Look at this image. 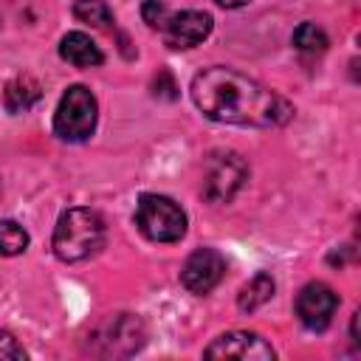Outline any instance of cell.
Listing matches in <instances>:
<instances>
[{
    "label": "cell",
    "instance_id": "8992f818",
    "mask_svg": "<svg viewBox=\"0 0 361 361\" xmlns=\"http://www.w3.org/2000/svg\"><path fill=\"white\" fill-rule=\"evenodd\" d=\"M206 358H243V361H271L274 358V347L257 336V333H245V330H234V333H223L217 336L206 350Z\"/></svg>",
    "mask_w": 361,
    "mask_h": 361
},
{
    "label": "cell",
    "instance_id": "6da1fadb",
    "mask_svg": "<svg viewBox=\"0 0 361 361\" xmlns=\"http://www.w3.org/2000/svg\"><path fill=\"white\" fill-rule=\"evenodd\" d=\"M192 102L206 118L240 127H274L290 116L274 90L231 68H203L192 79Z\"/></svg>",
    "mask_w": 361,
    "mask_h": 361
},
{
    "label": "cell",
    "instance_id": "ba28073f",
    "mask_svg": "<svg viewBox=\"0 0 361 361\" xmlns=\"http://www.w3.org/2000/svg\"><path fill=\"white\" fill-rule=\"evenodd\" d=\"M336 307H338V296L324 282H310L296 296V316L310 330H324L333 322Z\"/></svg>",
    "mask_w": 361,
    "mask_h": 361
},
{
    "label": "cell",
    "instance_id": "277c9868",
    "mask_svg": "<svg viewBox=\"0 0 361 361\" xmlns=\"http://www.w3.org/2000/svg\"><path fill=\"white\" fill-rule=\"evenodd\" d=\"M96 130V99L85 85H71L54 113V133L62 141H85Z\"/></svg>",
    "mask_w": 361,
    "mask_h": 361
},
{
    "label": "cell",
    "instance_id": "7c38bea8",
    "mask_svg": "<svg viewBox=\"0 0 361 361\" xmlns=\"http://www.w3.org/2000/svg\"><path fill=\"white\" fill-rule=\"evenodd\" d=\"M6 107L8 113H25L37 99H39V82L34 76H14L8 85H6Z\"/></svg>",
    "mask_w": 361,
    "mask_h": 361
},
{
    "label": "cell",
    "instance_id": "7a4b0ae2",
    "mask_svg": "<svg viewBox=\"0 0 361 361\" xmlns=\"http://www.w3.org/2000/svg\"><path fill=\"white\" fill-rule=\"evenodd\" d=\"M54 254L62 262H82L104 245V220L93 209H68L54 228Z\"/></svg>",
    "mask_w": 361,
    "mask_h": 361
},
{
    "label": "cell",
    "instance_id": "3957f363",
    "mask_svg": "<svg viewBox=\"0 0 361 361\" xmlns=\"http://www.w3.org/2000/svg\"><path fill=\"white\" fill-rule=\"evenodd\" d=\"M135 226L152 243H175L186 234V214L172 197L141 195L135 203Z\"/></svg>",
    "mask_w": 361,
    "mask_h": 361
},
{
    "label": "cell",
    "instance_id": "30bf717a",
    "mask_svg": "<svg viewBox=\"0 0 361 361\" xmlns=\"http://www.w3.org/2000/svg\"><path fill=\"white\" fill-rule=\"evenodd\" d=\"M93 341H104V353H133L141 347L144 341V327L135 316L130 313H121V316H113L102 330L93 333Z\"/></svg>",
    "mask_w": 361,
    "mask_h": 361
},
{
    "label": "cell",
    "instance_id": "4fadbf2b",
    "mask_svg": "<svg viewBox=\"0 0 361 361\" xmlns=\"http://www.w3.org/2000/svg\"><path fill=\"white\" fill-rule=\"evenodd\" d=\"M271 296H274V279H271L268 274H257L251 282L243 285V290H240V296H237V305H240V310L251 313V310L262 307Z\"/></svg>",
    "mask_w": 361,
    "mask_h": 361
},
{
    "label": "cell",
    "instance_id": "8fae6325",
    "mask_svg": "<svg viewBox=\"0 0 361 361\" xmlns=\"http://www.w3.org/2000/svg\"><path fill=\"white\" fill-rule=\"evenodd\" d=\"M59 56L76 68H93V65H102L104 62V54L99 51V45L82 34V31H71L62 37L59 42Z\"/></svg>",
    "mask_w": 361,
    "mask_h": 361
},
{
    "label": "cell",
    "instance_id": "9a60e30c",
    "mask_svg": "<svg viewBox=\"0 0 361 361\" xmlns=\"http://www.w3.org/2000/svg\"><path fill=\"white\" fill-rule=\"evenodd\" d=\"M28 248V234L14 220H0V257H14Z\"/></svg>",
    "mask_w": 361,
    "mask_h": 361
},
{
    "label": "cell",
    "instance_id": "ac0fdd59",
    "mask_svg": "<svg viewBox=\"0 0 361 361\" xmlns=\"http://www.w3.org/2000/svg\"><path fill=\"white\" fill-rule=\"evenodd\" d=\"M0 358H25V350L17 344V338L6 330H0Z\"/></svg>",
    "mask_w": 361,
    "mask_h": 361
},
{
    "label": "cell",
    "instance_id": "52a82bcc",
    "mask_svg": "<svg viewBox=\"0 0 361 361\" xmlns=\"http://www.w3.org/2000/svg\"><path fill=\"white\" fill-rule=\"evenodd\" d=\"M226 274V259L214 248H197L180 268V282L192 293H209Z\"/></svg>",
    "mask_w": 361,
    "mask_h": 361
},
{
    "label": "cell",
    "instance_id": "5b68a950",
    "mask_svg": "<svg viewBox=\"0 0 361 361\" xmlns=\"http://www.w3.org/2000/svg\"><path fill=\"white\" fill-rule=\"evenodd\" d=\"M245 178H248V164L237 152L231 149L212 152L203 166V195L209 203H228L237 195V189L245 183Z\"/></svg>",
    "mask_w": 361,
    "mask_h": 361
},
{
    "label": "cell",
    "instance_id": "2e32d148",
    "mask_svg": "<svg viewBox=\"0 0 361 361\" xmlns=\"http://www.w3.org/2000/svg\"><path fill=\"white\" fill-rule=\"evenodd\" d=\"M293 45L302 51V54H322L327 48V34L316 25V23H302L296 31H293Z\"/></svg>",
    "mask_w": 361,
    "mask_h": 361
},
{
    "label": "cell",
    "instance_id": "5bb4252c",
    "mask_svg": "<svg viewBox=\"0 0 361 361\" xmlns=\"http://www.w3.org/2000/svg\"><path fill=\"white\" fill-rule=\"evenodd\" d=\"M73 17L79 23L93 25V28H102V31L113 28V11L107 8L104 0H76L73 3Z\"/></svg>",
    "mask_w": 361,
    "mask_h": 361
},
{
    "label": "cell",
    "instance_id": "d6986e66",
    "mask_svg": "<svg viewBox=\"0 0 361 361\" xmlns=\"http://www.w3.org/2000/svg\"><path fill=\"white\" fill-rule=\"evenodd\" d=\"M217 6H223V8H240V6H245L248 0H214Z\"/></svg>",
    "mask_w": 361,
    "mask_h": 361
},
{
    "label": "cell",
    "instance_id": "9c48e42d",
    "mask_svg": "<svg viewBox=\"0 0 361 361\" xmlns=\"http://www.w3.org/2000/svg\"><path fill=\"white\" fill-rule=\"evenodd\" d=\"M212 31V14L206 11H178L169 14L161 25L164 42L169 48H195L200 45Z\"/></svg>",
    "mask_w": 361,
    "mask_h": 361
},
{
    "label": "cell",
    "instance_id": "e0dca14e",
    "mask_svg": "<svg viewBox=\"0 0 361 361\" xmlns=\"http://www.w3.org/2000/svg\"><path fill=\"white\" fill-rule=\"evenodd\" d=\"M141 17H144V23H147L149 28H158V31H161V25H164V20L169 17V11H166L164 3H158V0H147V3L141 6Z\"/></svg>",
    "mask_w": 361,
    "mask_h": 361
}]
</instances>
